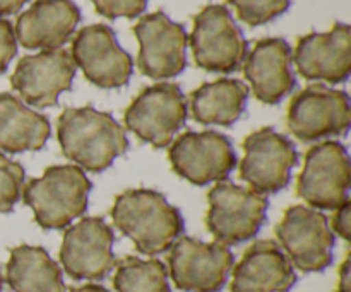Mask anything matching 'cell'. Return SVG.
I'll return each mask as SVG.
<instances>
[{"instance_id":"6da1fadb","label":"cell","mask_w":351,"mask_h":292,"mask_svg":"<svg viewBox=\"0 0 351 292\" xmlns=\"http://www.w3.org/2000/svg\"><path fill=\"white\" fill-rule=\"evenodd\" d=\"M62 154L82 171L101 173L129 149L122 125L110 113L91 106L67 108L58 116L57 130Z\"/></svg>"},{"instance_id":"7a4b0ae2","label":"cell","mask_w":351,"mask_h":292,"mask_svg":"<svg viewBox=\"0 0 351 292\" xmlns=\"http://www.w3.org/2000/svg\"><path fill=\"white\" fill-rule=\"evenodd\" d=\"M115 228L130 239L143 255L168 252L184 233L178 209L154 190H127L115 198L112 209Z\"/></svg>"},{"instance_id":"3957f363","label":"cell","mask_w":351,"mask_h":292,"mask_svg":"<svg viewBox=\"0 0 351 292\" xmlns=\"http://www.w3.org/2000/svg\"><path fill=\"white\" fill-rule=\"evenodd\" d=\"M91 181L72 164L50 166L43 176L24 185L23 200L43 229H64L88 209Z\"/></svg>"},{"instance_id":"277c9868","label":"cell","mask_w":351,"mask_h":292,"mask_svg":"<svg viewBox=\"0 0 351 292\" xmlns=\"http://www.w3.org/2000/svg\"><path fill=\"white\" fill-rule=\"evenodd\" d=\"M189 43L195 65L218 74L239 70L249 53V43L232 12L219 3H209L194 16Z\"/></svg>"},{"instance_id":"5b68a950","label":"cell","mask_w":351,"mask_h":292,"mask_svg":"<svg viewBox=\"0 0 351 292\" xmlns=\"http://www.w3.org/2000/svg\"><path fill=\"white\" fill-rule=\"evenodd\" d=\"M206 226L216 243L240 245L259 233L266 221L267 198L250 188L233 183H218L208 194Z\"/></svg>"},{"instance_id":"8992f818","label":"cell","mask_w":351,"mask_h":292,"mask_svg":"<svg viewBox=\"0 0 351 292\" xmlns=\"http://www.w3.org/2000/svg\"><path fill=\"white\" fill-rule=\"evenodd\" d=\"M185 120L187 99L182 89L171 82L143 89L123 115L127 130L158 149L170 146Z\"/></svg>"},{"instance_id":"52a82bcc","label":"cell","mask_w":351,"mask_h":292,"mask_svg":"<svg viewBox=\"0 0 351 292\" xmlns=\"http://www.w3.org/2000/svg\"><path fill=\"white\" fill-rule=\"evenodd\" d=\"M276 238L293 269L322 272L331 265L335 233L322 212L305 205L287 209L276 226Z\"/></svg>"},{"instance_id":"ba28073f","label":"cell","mask_w":351,"mask_h":292,"mask_svg":"<svg viewBox=\"0 0 351 292\" xmlns=\"http://www.w3.org/2000/svg\"><path fill=\"white\" fill-rule=\"evenodd\" d=\"M350 183L351 168L345 146L336 140H326L305 154L297 195L312 209L336 211L348 200Z\"/></svg>"},{"instance_id":"9c48e42d","label":"cell","mask_w":351,"mask_h":292,"mask_svg":"<svg viewBox=\"0 0 351 292\" xmlns=\"http://www.w3.org/2000/svg\"><path fill=\"white\" fill-rule=\"evenodd\" d=\"M350 122L348 94L324 84H311L298 91L287 113L288 129L302 142L345 135Z\"/></svg>"},{"instance_id":"30bf717a","label":"cell","mask_w":351,"mask_h":292,"mask_svg":"<svg viewBox=\"0 0 351 292\" xmlns=\"http://www.w3.org/2000/svg\"><path fill=\"white\" fill-rule=\"evenodd\" d=\"M235 258L228 246L180 238L171 245L168 274L184 292H219L232 274Z\"/></svg>"},{"instance_id":"8fae6325","label":"cell","mask_w":351,"mask_h":292,"mask_svg":"<svg viewBox=\"0 0 351 292\" xmlns=\"http://www.w3.org/2000/svg\"><path fill=\"white\" fill-rule=\"evenodd\" d=\"M243 150L240 178L250 190L261 195L278 194L290 183L298 152L288 137L266 127L243 140Z\"/></svg>"},{"instance_id":"7c38bea8","label":"cell","mask_w":351,"mask_h":292,"mask_svg":"<svg viewBox=\"0 0 351 292\" xmlns=\"http://www.w3.org/2000/svg\"><path fill=\"white\" fill-rule=\"evenodd\" d=\"M139 41L137 67L149 79H170L182 74L187 65L189 36L180 23H175L165 12L146 14L134 26Z\"/></svg>"},{"instance_id":"4fadbf2b","label":"cell","mask_w":351,"mask_h":292,"mask_svg":"<svg viewBox=\"0 0 351 292\" xmlns=\"http://www.w3.org/2000/svg\"><path fill=\"white\" fill-rule=\"evenodd\" d=\"M171 170L192 185L223 181L237 164L228 137L211 132H187L175 139L168 150Z\"/></svg>"},{"instance_id":"5bb4252c","label":"cell","mask_w":351,"mask_h":292,"mask_svg":"<svg viewBox=\"0 0 351 292\" xmlns=\"http://www.w3.org/2000/svg\"><path fill=\"white\" fill-rule=\"evenodd\" d=\"M71 57L91 84L101 89L122 88L134 70L130 55L117 41L115 33L105 24H91L72 40Z\"/></svg>"},{"instance_id":"9a60e30c","label":"cell","mask_w":351,"mask_h":292,"mask_svg":"<svg viewBox=\"0 0 351 292\" xmlns=\"http://www.w3.org/2000/svg\"><path fill=\"white\" fill-rule=\"evenodd\" d=\"M112 228L101 217H84L67 228L60 246V263L74 280H103L115 267Z\"/></svg>"},{"instance_id":"2e32d148","label":"cell","mask_w":351,"mask_h":292,"mask_svg":"<svg viewBox=\"0 0 351 292\" xmlns=\"http://www.w3.org/2000/svg\"><path fill=\"white\" fill-rule=\"evenodd\" d=\"M75 64L64 48L43 50L23 57L10 75V85L27 105L48 108L58 103V96L72 89Z\"/></svg>"},{"instance_id":"e0dca14e","label":"cell","mask_w":351,"mask_h":292,"mask_svg":"<svg viewBox=\"0 0 351 292\" xmlns=\"http://www.w3.org/2000/svg\"><path fill=\"white\" fill-rule=\"evenodd\" d=\"M291 60L307 81L341 84L351 72V29L338 23L328 33H308L297 41Z\"/></svg>"},{"instance_id":"ac0fdd59","label":"cell","mask_w":351,"mask_h":292,"mask_svg":"<svg viewBox=\"0 0 351 292\" xmlns=\"http://www.w3.org/2000/svg\"><path fill=\"white\" fill-rule=\"evenodd\" d=\"M243 75L264 105H278L295 88L291 48L283 38H264L243 60Z\"/></svg>"},{"instance_id":"d6986e66","label":"cell","mask_w":351,"mask_h":292,"mask_svg":"<svg viewBox=\"0 0 351 292\" xmlns=\"http://www.w3.org/2000/svg\"><path fill=\"white\" fill-rule=\"evenodd\" d=\"M81 21L72 0H36L16 21V40L27 50H57L67 43Z\"/></svg>"},{"instance_id":"ffe728a7","label":"cell","mask_w":351,"mask_h":292,"mask_svg":"<svg viewBox=\"0 0 351 292\" xmlns=\"http://www.w3.org/2000/svg\"><path fill=\"white\" fill-rule=\"evenodd\" d=\"M232 272V292H288L297 282L288 256L269 239L250 245Z\"/></svg>"},{"instance_id":"44dd1931","label":"cell","mask_w":351,"mask_h":292,"mask_svg":"<svg viewBox=\"0 0 351 292\" xmlns=\"http://www.w3.org/2000/svg\"><path fill=\"white\" fill-rule=\"evenodd\" d=\"M50 133L47 116L29 109L16 96L0 92V150L9 154L40 150Z\"/></svg>"},{"instance_id":"7402d4cb","label":"cell","mask_w":351,"mask_h":292,"mask_svg":"<svg viewBox=\"0 0 351 292\" xmlns=\"http://www.w3.org/2000/svg\"><path fill=\"white\" fill-rule=\"evenodd\" d=\"M249 88L239 79L206 82L191 92V113L202 125L230 127L245 109Z\"/></svg>"},{"instance_id":"603a6c76","label":"cell","mask_w":351,"mask_h":292,"mask_svg":"<svg viewBox=\"0 0 351 292\" xmlns=\"http://www.w3.org/2000/svg\"><path fill=\"white\" fill-rule=\"evenodd\" d=\"M5 280L14 292H65L60 267L41 246L10 250Z\"/></svg>"},{"instance_id":"cb8c5ba5","label":"cell","mask_w":351,"mask_h":292,"mask_svg":"<svg viewBox=\"0 0 351 292\" xmlns=\"http://www.w3.org/2000/svg\"><path fill=\"white\" fill-rule=\"evenodd\" d=\"M113 286L117 292H171L165 263L139 256H125L117 263Z\"/></svg>"},{"instance_id":"d4e9b609","label":"cell","mask_w":351,"mask_h":292,"mask_svg":"<svg viewBox=\"0 0 351 292\" xmlns=\"http://www.w3.org/2000/svg\"><path fill=\"white\" fill-rule=\"evenodd\" d=\"M23 166L0 152V214H7L23 198L24 190Z\"/></svg>"},{"instance_id":"484cf974","label":"cell","mask_w":351,"mask_h":292,"mask_svg":"<svg viewBox=\"0 0 351 292\" xmlns=\"http://www.w3.org/2000/svg\"><path fill=\"white\" fill-rule=\"evenodd\" d=\"M235 7L237 16L249 26H261L290 9V0H226Z\"/></svg>"},{"instance_id":"4316f807","label":"cell","mask_w":351,"mask_h":292,"mask_svg":"<svg viewBox=\"0 0 351 292\" xmlns=\"http://www.w3.org/2000/svg\"><path fill=\"white\" fill-rule=\"evenodd\" d=\"M95 3V9L99 16L106 19H119V17H132L141 16L146 10L147 0H91Z\"/></svg>"},{"instance_id":"83f0119b","label":"cell","mask_w":351,"mask_h":292,"mask_svg":"<svg viewBox=\"0 0 351 292\" xmlns=\"http://www.w3.org/2000/svg\"><path fill=\"white\" fill-rule=\"evenodd\" d=\"M17 53V40L12 24L0 17V74L7 70L10 60Z\"/></svg>"},{"instance_id":"f1b7e54d","label":"cell","mask_w":351,"mask_h":292,"mask_svg":"<svg viewBox=\"0 0 351 292\" xmlns=\"http://www.w3.org/2000/svg\"><path fill=\"white\" fill-rule=\"evenodd\" d=\"M331 231L336 233L339 238H343L345 241H350L351 238V202L350 198L343 205H339L336 209L335 215H332L331 221Z\"/></svg>"},{"instance_id":"f546056e","label":"cell","mask_w":351,"mask_h":292,"mask_svg":"<svg viewBox=\"0 0 351 292\" xmlns=\"http://www.w3.org/2000/svg\"><path fill=\"white\" fill-rule=\"evenodd\" d=\"M338 292H351V258L346 256L345 262L339 267L338 276Z\"/></svg>"},{"instance_id":"4dcf8cb0","label":"cell","mask_w":351,"mask_h":292,"mask_svg":"<svg viewBox=\"0 0 351 292\" xmlns=\"http://www.w3.org/2000/svg\"><path fill=\"white\" fill-rule=\"evenodd\" d=\"M27 0H0V17L19 12Z\"/></svg>"},{"instance_id":"1f68e13d","label":"cell","mask_w":351,"mask_h":292,"mask_svg":"<svg viewBox=\"0 0 351 292\" xmlns=\"http://www.w3.org/2000/svg\"><path fill=\"white\" fill-rule=\"evenodd\" d=\"M71 292H110L108 289H105L103 286H98V284H86V286L75 287Z\"/></svg>"},{"instance_id":"d6a6232c","label":"cell","mask_w":351,"mask_h":292,"mask_svg":"<svg viewBox=\"0 0 351 292\" xmlns=\"http://www.w3.org/2000/svg\"><path fill=\"white\" fill-rule=\"evenodd\" d=\"M2 284H3V277H2V272H0V291H2Z\"/></svg>"}]
</instances>
